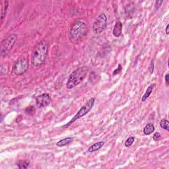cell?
Masks as SVG:
<instances>
[{
    "mask_svg": "<svg viewBox=\"0 0 169 169\" xmlns=\"http://www.w3.org/2000/svg\"><path fill=\"white\" fill-rule=\"evenodd\" d=\"M155 131V126L153 124H147L143 129V133L145 135H150Z\"/></svg>",
    "mask_w": 169,
    "mask_h": 169,
    "instance_id": "13",
    "label": "cell"
},
{
    "mask_svg": "<svg viewBox=\"0 0 169 169\" xmlns=\"http://www.w3.org/2000/svg\"><path fill=\"white\" fill-rule=\"evenodd\" d=\"M161 127L162 129H166V131H169V125H168V121L166 119H162L161 123H160Z\"/></svg>",
    "mask_w": 169,
    "mask_h": 169,
    "instance_id": "16",
    "label": "cell"
},
{
    "mask_svg": "<svg viewBox=\"0 0 169 169\" xmlns=\"http://www.w3.org/2000/svg\"><path fill=\"white\" fill-rule=\"evenodd\" d=\"M162 1H156V3H155V8L156 9H158L160 7V6H161V4L162 3Z\"/></svg>",
    "mask_w": 169,
    "mask_h": 169,
    "instance_id": "21",
    "label": "cell"
},
{
    "mask_svg": "<svg viewBox=\"0 0 169 169\" xmlns=\"http://www.w3.org/2000/svg\"><path fill=\"white\" fill-rule=\"evenodd\" d=\"M88 29L86 23L83 21H76L73 24L69 31L70 41L73 44H77L83 40L87 34Z\"/></svg>",
    "mask_w": 169,
    "mask_h": 169,
    "instance_id": "2",
    "label": "cell"
},
{
    "mask_svg": "<svg viewBox=\"0 0 169 169\" xmlns=\"http://www.w3.org/2000/svg\"><path fill=\"white\" fill-rule=\"evenodd\" d=\"M154 87H155V84H152V85H151L149 87H148V88L147 89V90H146L145 93L144 95H143V96H142V98H141L142 102H145L149 97V96H150L151 93H152Z\"/></svg>",
    "mask_w": 169,
    "mask_h": 169,
    "instance_id": "12",
    "label": "cell"
},
{
    "mask_svg": "<svg viewBox=\"0 0 169 169\" xmlns=\"http://www.w3.org/2000/svg\"><path fill=\"white\" fill-rule=\"evenodd\" d=\"M95 98H91L87 101L85 104L83 105V106L81 107V109L77 112V113L75 115L74 117L72 118V119L70 120V121L67 123L66 124L64 125V126H62L63 128H66L69 127L71 125L73 124L74 122H75L77 120L79 119V118H82L83 116H84L85 115H86L87 113H89L91 110L93 108V106L95 104Z\"/></svg>",
    "mask_w": 169,
    "mask_h": 169,
    "instance_id": "4",
    "label": "cell"
},
{
    "mask_svg": "<svg viewBox=\"0 0 169 169\" xmlns=\"http://www.w3.org/2000/svg\"><path fill=\"white\" fill-rule=\"evenodd\" d=\"M28 66V62L26 59H21L15 62L13 66V71L15 74L20 75L27 72Z\"/></svg>",
    "mask_w": 169,
    "mask_h": 169,
    "instance_id": "7",
    "label": "cell"
},
{
    "mask_svg": "<svg viewBox=\"0 0 169 169\" xmlns=\"http://www.w3.org/2000/svg\"><path fill=\"white\" fill-rule=\"evenodd\" d=\"M161 135L159 133H155L154 135H153V139H154L155 141H159V140L161 139Z\"/></svg>",
    "mask_w": 169,
    "mask_h": 169,
    "instance_id": "19",
    "label": "cell"
},
{
    "mask_svg": "<svg viewBox=\"0 0 169 169\" xmlns=\"http://www.w3.org/2000/svg\"><path fill=\"white\" fill-rule=\"evenodd\" d=\"M17 166L19 168H27L29 166V162L24 160H21L17 162Z\"/></svg>",
    "mask_w": 169,
    "mask_h": 169,
    "instance_id": "14",
    "label": "cell"
},
{
    "mask_svg": "<svg viewBox=\"0 0 169 169\" xmlns=\"http://www.w3.org/2000/svg\"><path fill=\"white\" fill-rule=\"evenodd\" d=\"M48 52V44L46 41H40L35 46L32 53L31 62L34 67L42 65L46 59Z\"/></svg>",
    "mask_w": 169,
    "mask_h": 169,
    "instance_id": "1",
    "label": "cell"
},
{
    "mask_svg": "<svg viewBox=\"0 0 169 169\" xmlns=\"http://www.w3.org/2000/svg\"><path fill=\"white\" fill-rule=\"evenodd\" d=\"M122 24L120 21H117L113 29V35L115 37H119L122 34Z\"/></svg>",
    "mask_w": 169,
    "mask_h": 169,
    "instance_id": "9",
    "label": "cell"
},
{
    "mask_svg": "<svg viewBox=\"0 0 169 169\" xmlns=\"http://www.w3.org/2000/svg\"><path fill=\"white\" fill-rule=\"evenodd\" d=\"M107 17L106 15L102 13L96 19L93 25V30L94 33L100 34L104 31L106 27Z\"/></svg>",
    "mask_w": 169,
    "mask_h": 169,
    "instance_id": "6",
    "label": "cell"
},
{
    "mask_svg": "<svg viewBox=\"0 0 169 169\" xmlns=\"http://www.w3.org/2000/svg\"><path fill=\"white\" fill-rule=\"evenodd\" d=\"M122 71V66H121V65L119 64L118 65V67L117 68V69H115L114 71H113V75H116V74H118L119 73H120V71Z\"/></svg>",
    "mask_w": 169,
    "mask_h": 169,
    "instance_id": "20",
    "label": "cell"
},
{
    "mask_svg": "<svg viewBox=\"0 0 169 169\" xmlns=\"http://www.w3.org/2000/svg\"><path fill=\"white\" fill-rule=\"evenodd\" d=\"M135 141V137H133V136H131V137H129V138L127 139V140L125 142V146L126 147H131L132 145V144L134 143Z\"/></svg>",
    "mask_w": 169,
    "mask_h": 169,
    "instance_id": "17",
    "label": "cell"
},
{
    "mask_svg": "<svg viewBox=\"0 0 169 169\" xmlns=\"http://www.w3.org/2000/svg\"><path fill=\"white\" fill-rule=\"evenodd\" d=\"M165 83L166 85H168V74H166L165 75Z\"/></svg>",
    "mask_w": 169,
    "mask_h": 169,
    "instance_id": "22",
    "label": "cell"
},
{
    "mask_svg": "<svg viewBox=\"0 0 169 169\" xmlns=\"http://www.w3.org/2000/svg\"><path fill=\"white\" fill-rule=\"evenodd\" d=\"M149 71L150 72V73H153V71H154V61H153V60L151 61L150 65H149Z\"/></svg>",
    "mask_w": 169,
    "mask_h": 169,
    "instance_id": "18",
    "label": "cell"
},
{
    "mask_svg": "<svg viewBox=\"0 0 169 169\" xmlns=\"http://www.w3.org/2000/svg\"><path fill=\"white\" fill-rule=\"evenodd\" d=\"M73 141V137H66L64 138V139H61L60 141H59L58 143H56V145L60 147H63L67 145H69V143Z\"/></svg>",
    "mask_w": 169,
    "mask_h": 169,
    "instance_id": "11",
    "label": "cell"
},
{
    "mask_svg": "<svg viewBox=\"0 0 169 169\" xmlns=\"http://www.w3.org/2000/svg\"><path fill=\"white\" fill-rule=\"evenodd\" d=\"M35 100H36L37 106L39 108H42V107L48 106L50 104L52 98L48 94L44 93L36 97Z\"/></svg>",
    "mask_w": 169,
    "mask_h": 169,
    "instance_id": "8",
    "label": "cell"
},
{
    "mask_svg": "<svg viewBox=\"0 0 169 169\" xmlns=\"http://www.w3.org/2000/svg\"><path fill=\"white\" fill-rule=\"evenodd\" d=\"M4 3H5V5H4V6H3V8L2 9V11H1V21L3 20L4 18H5L6 13H7V8H8V1H5V2H4Z\"/></svg>",
    "mask_w": 169,
    "mask_h": 169,
    "instance_id": "15",
    "label": "cell"
},
{
    "mask_svg": "<svg viewBox=\"0 0 169 169\" xmlns=\"http://www.w3.org/2000/svg\"><path fill=\"white\" fill-rule=\"evenodd\" d=\"M88 71V67L86 66L79 67L74 70L68 78L66 83L67 88L68 89H71L82 82L83 79L86 77Z\"/></svg>",
    "mask_w": 169,
    "mask_h": 169,
    "instance_id": "3",
    "label": "cell"
},
{
    "mask_svg": "<svg viewBox=\"0 0 169 169\" xmlns=\"http://www.w3.org/2000/svg\"><path fill=\"white\" fill-rule=\"evenodd\" d=\"M168 27H169V25H166V34H168Z\"/></svg>",
    "mask_w": 169,
    "mask_h": 169,
    "instance_id": "23",
    "label": "cell"
},
{
    "mask_svg": "<svg viewBox=\"0 0 169 169\" xmlns=\"http://www.w3.org/2000/svg\"><path fill=\"white\" fill-rule=\"evenodd\" d=\"M104 141H98L96 143L93 144V145H91L90 147L88 149V152L90 153H93L95 152V151H97L100 149V148L102 147V146L104 145Z\"/></svg>",
    "mask_w": 169,
    "mask_h": 169,
    "instance_id": "10",
    "label": "cell"
},
{
    "mask_svg": "<svg viewBox=\"0 0 169 169\" xmlns=\"http://www.w3.org/2000/svg\"><path fill=\"white\" fill-rule=\"evenodd\" d=\"M17 40V34H11L9 35L7 38L4 39L2 41L1 46V56L5 57L9 53L11 50L16 43Z\"/></svg>",
    "mask_w": 169,
    "mask_h": 169,
    "instance_id": "5",
    "label": "cell"
}]
</instances>
